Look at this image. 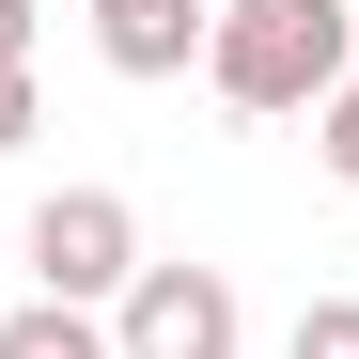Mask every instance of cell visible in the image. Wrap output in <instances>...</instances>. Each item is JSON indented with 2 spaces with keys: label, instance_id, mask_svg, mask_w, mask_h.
<instances>
[{
  "label": "cell",
  "instance_id": "cell-9",
  "mask_svg": "<svg viewBox=\"0 0 359 359\" xmlns=\"http://www.w3.org/2000/svg\"><path fill=\"white\" fill-rule=\"evenodd\" d=\"M16 141H32V63L0 79V156H16Z\"/></svg>",
  "mask_w": 359,
  "mask_h": 359
},
{
  "label": "cell",
  "instance_id": "cell-6",
  "mask_svg": "<svg viewBox=\"0 0 359 359\" xmlns=\"http://www.w3.org/2000/svg\"><path fill=\"white\" fill-rule=\"evenodd\" d=\"M281 359H359V297H313V313H297V344Z\"/></svg>",
  "mask_w": 359,
  "mask_h": 359
},
{
  "label": "cell",
  "instance_id": "cell-5",
  "mask_svg": "<svg viewBox=\"0 0 359 359\" xmlns=\"http://www.w3.org/2000/svg\"><path fill=\"white\" fill-rule=\"evenodd\" d=\"M0 359H109V313H63V297H32V313H0Z\"/></svg>",
  "mask_w": 359,
  "mask_h": 359
},
{
  "label": "cell",
  "instance_id": "cell-1",
  "mask_svg": "<svg viewBox=\"0 0 359 359\" xmlns=\"http://www.w3.org/2000/svg\"><path fill=\"white\" fill-rule=\"evenodd\" d=\"M359 63V0H219L203 16V94L281 126V109H328Z\"/></svg>",
  "mask_w": 359,
  "mask_h": 359
},
{
  "label": "cell",
  "instance_id": "cell-3",
  "mask_svg": "<svg viewBox=\"0 0 359 359\" xmlns=\"http://www.w3.org/2000/svg\"><path fill=\"white\" fill-rule=\"evenodd\" d=\"M234 344H250V313L219 266H141L109 297V359H234Z\"/></svg>",
  "mask_w": 359,
  "mask_h": 359
},
{
  "label": "cell",
  "instance_id": "cell-7",
  "mask_svg": "<svg viewBox=\"0 0 359 359\" xmlns=\"http://www.w3.org/2000/svg\"><path fill=\"white\" fill-rule=\"evenodd\" d=\"M313 156H328V172H344V188H359V63H344V94H328V109H313Z\"/></svg>",
  "mask_w": 359,
  "mask_h": 359
},
{
  "label": "cell",
  "instance_id": "cell-8",
  "mask_svg": "<svg viewBox=\"0 0 359 359\" xmlns=\"http://www.w3.org/2000/svg\"><path fill=\"white\" fill-rule=\"evenodd\" d=\"M32 16H47V0H0V79L32 63Z\"/></svg>",
  "mask_w": 359,
  "mask_h": 359
},
{
  "label": "cell",
  "instance_id": "cell-4",
  "mask_svg": "<svg viewBox=\"0 0 359 359\" xmlns=\"http://www.w3.org/2000/svg\"><path fill=\"white\" fill-rule=\"evenodd\" d=\"M203 16L219 0H94V47H109V79H188L203 63Z\"/></svg>",
  "mask_w": 359,
  "mask_h": 359
},
{
  "label": "cell",
  "instance_id": "cell-2",
  "mask_svg": "<svg viewBox=\"0 0 359 359\" xmlns=\"http://www.w3.org/2000/svg\"><path fill=\"white\" fill-rule=\"evenodd\" d=\"M16 250H32V297H63V313H109V297H126V281L156 266V250H141V203H126V188H47Z\"/></svg>",
  "mask_w": 359,
  "mask_h": 359
}]
</instances>
